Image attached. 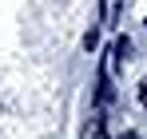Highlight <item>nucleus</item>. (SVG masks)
I'll return each instance as SVG.
<instances>
[{"label": "nucleus", "instance_id": "nucleus-3", "mask_svg": "<svg viewBox=\"0 0 147 139\" xmlns=\"http://www.w3.org/2000/svg\"><path fill=\"white\" fill-rule=\"evenodd\" d=\"M123 139H135V135H131V131H127V135H123Z\"/></svg>", "mask_w": 147, "mask_h": 139}, {"label": "nucleus", "instance_id": "nucleus-1", "mask_svg": "<svg viewBox=\"0 0 147 139\" xmlns=\"http://www.w3.org/2000/svg\"><path fill=\"white\" fill-rule=\"evenodd\" d=\"M103 135V119H96V123H88V131H84V139H99Z\"/></svg>", "mask_w": 147, "mask_h": 139}, {"label": "nucleus", "instance_id": "nucleus-2", "mask_svg": "<svg viewBox=\"0 0 147 139\" xmlns=\"http://www.w3.org/2000/svg\"><path fill=\"white\" fill-rule=\"evenodd\" d=\"M139 99H143V103H147V84H143V92H139Z\"/></svg>", "mask_w": 147, "mask_h": 139}]
</instances>
